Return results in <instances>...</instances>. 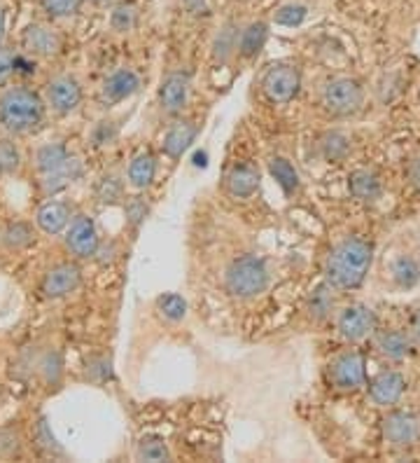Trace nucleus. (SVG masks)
<instances>
[{
	"label": "nucleus",
	"mask_w": 420,
	"mask_h": 463,
	"mask_svg": "<svg viewBox=\"0 0 420 463\" xmlns=\"http://www.w3.org/2000/svg\"><path fill=\"white\" fill-rule=\"evenodd\" d=\"M374 260V243L362 237H348L331 249L325 265V281L336 290L359 288Z\"/></svg>",
	"instance_id": "f257e3e1"
},
{
	"label": "nucleus",
	"mask_w": 420,
	"mask_h": 463,
	"mask_svg": "<svg viewBox=\"0 0 420 463\" xmlns=\"http://www.w3.org/2000/svg\"><path fill=\"white\" fill-rule=\"evenodd\" d=\"M45 106L38 91L17 85L0 94V127L10 134H28L45 119Z\"/></svg>",
	"instance_id": "f03ea898"
},
{
	"label": "nucleus",
	"mask_w": 420,
	"mask_h": 463,
	"mask_svg": "<svg viewBox=\"0 0 420 463\" xmlns=\"http://www.w3.org/2000/svg\"><path fill=\"white\" fill-rule=\"evenodd\" d=\"M269 283L271 271L266 267V260L255 253L238 255L224 271V290L231 298L255 299L269 288Z\"/></svg>",
	"instance_id": "7ed1b4c3"
},
{
	"label": "nucleus",
	"mask_w": 420,
	"mask_h": 463,
	"mask_svg": "<svg viewBox=\"0 0 420 463\" xmlns=\"http://www.w3.org/2000/svg\"><path fill=\"white\" fill-rule=\"evenodd\" d=\"M320 103L331 118H353L364 106V87L355 78H331L320 90Z\"/></svg>",
	"instance_id": "20e7f679"
},
{
	"label": "nucleus",
	"mask_w": 420,
	"mask_h": 463,
	"mask_svg": "<svg viewBox=\"0 0 420 463\" xmlns=\"http://www.w3.org/2000/svg\"><path fill=\"white\" fill-rule=\"evenodd\" d=\"M302 87V73L294 63L280 61L264 73L262 90L271 103H290L299 94Z\"/></svg>",
	"instance_id": "39448f33"
},
{
	"label": "nucleus",
	"mask_w": 420,
	"mask_h": 463,
	"mask_svg": "<svg viewBox=\"0 0 420 463\" xmlns=\"http://www.w3.org/2000/svg\"><path fill=\"white\" fill-rule=\"evenodd\" d=\"M63 243H66L68 253L79 258V260L94 258L96 250H98V243H101L94 218L87 213H75L70 225L63 232Z\"/></svg>",
	"instance_id": "423d86ee"
},
{
	"label": "nucleus",
	"mask_w": 420,
	"mask_h": 463,
	"mask_svg": "<svg viewBox=\"0 0 420 463\" xmlns=\"http://www.w3.org/2000/svg\"><path fill=\"white\" fill-rule=\"evenodd\" d=\"M82 85H79V80L75 78V75H56V78H51L50 82H47V106H50L56 115L75 113L79 108V103H82Z\"/></svg>",
	"instance_id": "0eeeda50"
},
{
	"label": "nucleus",
	"mask_w": 420,
	"mask_h": 463,
	"mask_svg": "<svg viewBox=\"0 0 420 463\" xmlns=\"http://www.w3.org/2000/svg\"><path fill=\"white\" fill-rule=\"evenodd\" d=\"M364 358L359 351L348 349L330 363V382L339 391H358L364 386Z\"/></svg>",
	"instance_id": "6e6552de"
},
{
	"label": "nucleus",
	"mask_w": 420,
	"mask_h": 463,
	"mask_svg": "<svg viewBox=\"0 0 420 463\" xmlns=\"http://www.w3.org/2000/svg\"><path fill=\"white\" fill-rule=\"evenodd\" d=\"M336 328L346 342H362L376 335V314L364 305H346L336 317Z\"/></svg>",
	"instance_id": "1a4fd4ad"
},
{
	"label": "nucleus",
	"mask_w": 420,
	"mask_h": 463,
	"mask_svg": "<svg viewBox=\"0 0 420 463\" xmlns=\"http://www.w3.org/2000/svg\"><path fill=\"white\" fill-rule=\"evenodd\" d=\"M383 438L395 449H411L420 440V419L404 410H395L383 419Z\"/></svg>",
	"instance_id": "9d476101"
},
{
	"label": "nucleus",
	"mask_w": 420,
	"mask_h": 463,
	"mask_svg": "<svg viewBox=\"0 0 420 463\" xmlns=\"http://www.w3.org/2000/svg\"><path fill=\"white\" fill-rule=\"evenodd\" d=\"M82 283V271L75 262H59V265L50 267L40 283L42 295L50 299H61L73 295Z\"/></svg>",
	"instance_id": "9b49d317"
},
{
	"label": "nucleus",
	"mask_w": 420,
	"mask_h": 463,
	"mask_svg": "<svg viewBox=\"0 0 420 463\" xmlns=\"http://www.w3.org/2000/svg\"><path fill=\"white\" fill-rule=\"evenodd\" d=\"M190 75L185 71H173L163 78L162 87H159V108L162 113H166L168 118H178L182 115V110L187 108L190 101Z\"/></svg>",
	"instance_id": "f8f14e48"
},
{
	"label": "nucleus",
	"mask_w": 420,
	"mask_h": 463,
	"mask_svg": "<svg viewBox=\"0 0 420 463\" xmlns=\"http://www.w3.org/2000/svg\"><path fill=\"white\" fill-rule=\"evenodd\" d=\"M22 47L28 57L51 59L61 52V35L47 24H31L22 33Z\"/></svg>",
	"instance_id": "ddd939ff"
},
{
	"label": "nucleus",
	"mask_w": 420,
	"mask_h": 463,
	"mask_svg": "<svg viewBox=\"0 0 420 463\" xmlns=\"http://www.w3.org/2000/svg\"><path fill=\"white\" fill-rule=\"evenodd\" d=\"M140 90V75L131 66L115 68L110 75H106L101 85V101L106 106H117L126 101Z\"/></svg>",
	"instance_id": "4468645a"
},
{
	"label": "nucleus",
	"mask_w": 420,
	"mask_h": 463,
	"mask_svg": "<svg viewBox=\"0 0 420 463\" xmlns=\"http://www.w3.org/2000/svg\"><path fill=\"white\" fill-rule=\"evenodd\" d=\"M73 206L61 199H50L35 211V225L42 234L47 237H56V234H63L66 227L73 221Z\"/></svg>",
	"instance_id": "2eb2a0df"
},
{
	"label": "nucleus",
	"mask_w": 420,
	"mask_h": 463,
	"mask_svg": "<svg viewBox=\"0 0 420 463\" xmlns=\"http://www.w3.org/2000/svg\"><path fill=\"white\" fill-rule=\"evenodd\" d=\"M196 134H199V125H196L194 119H175L173 125L166 129V134H163L162 153L171 162H178L191 147Z\"/></svg>",
	"instance_id": "dca6fc26"
},
{
	"label": "nucleus",
	"mask_w": 420,
	"mask_h": 463,
	"mask_svg": "<svg viewBox=\"0 0 420 463\" xmlns=\"http://www.w3.org/2000/svg\"><path fill=\"white\" fill-rule=\"evenodd\" d=\"M406 391V379L397 370H383L369 382V396L376 405L392 407L402 401Z\"/></svg>",
	"instance_id": "f3484780"
},
{
	"label": "nucleus",
	"mask_w": 420,
	"mask_h": 463,
	"mask_svg": "<svg viewBox=\"0 0 420 463\" xmlns=\"http://www.w3.org/2000/svg\"><path fill=\"white\" fill-rule=\"evenodd\" d=\"M259 183H262V174L255 165H234L224 178L227 193L236 199L252 197L259 190Z\"/></svg>",
	"instance_id": "a211bd4d"
},
{
	"label": "nucleus",
	"mask_w": 420,
	"mask_h": 463,
	"mask_svg": "<svg viewBox=\"0 0 420 463\" xmlns=\"http://www.w3.org/2000/svg\"><path fill=\"white\" fill-rule=\"evenodd\" d=\"M374 342L378 354L392 363L406 361L414 349V339L409 337L406 330H378Z\"/></svg>",
	"instance_id": "6ab92c4d"
},
{
	"label": "nucleus",
	"mask_w": 420,
	"mask_h": 463,
	"mask_svg": "<svg viewBox=\"0 0 420 463\" xmlns=\"http://www.w3.org/2000/svg\"><path fill=\"white\" fill-rule=\"evenodd\" d=\"M348 190L358 202L371 203L383 197V181L381 175L371 169H355L348 178Z\"/></svg>",
	"instance_id": "aec40b11"
},
{
	"label": "nucleus",
	"mask_w": 420,
	"mask_h": 463,
	"mask_svg": "<svg viewBox=\"0 0 420 463\" xmlns=\"http://www.w3.org/2000/svg\"><path fill=\"white\" fill-rule=\"evenodd\" d=\"M84 174V166L78 157H68L66 165H61L59 169H54L51 174L42 175V193L45 194H56L66 190V187L73 185L75 181H79Z\"/></svg>",
	"instance_id": "412c9836"
},
{
	"label": "nucleus",
	"mask_w": 420,
	"mask_h": 463,
	"mask_svg": "<svg viewBox=\"0 0 420 463\" xmlns=\"http://www.w3.org/2000/svg\"><path fill=\"white\" fill-rule=\"evenodd\" d=\"M154 178H157V157L150 150H143L129 162L126 181L134 190H147L154 183Z\"/></svg>",
	"instance_id": "4be33fe9"
},
{
	"label": "nucleus",
	"mask_w": 420,
	"mask_h": 463,
	"mask_svg": "<svg viewBox=\"0 0 420 463\" xmlns=\"http://www.w3.org/2000/svg\"><path fill=\"white\" fill-rule=\"evenodd\" d=\"M266 38H269V24L266 22H252L247 24L246 29H241V38H238V57L250 61L264 50L266 45Z\"/></svg>",
	"instance_id": "5701e85b"
},
{
	"label": "nucleus",
	"mask_w": 420,
	"mask_h": 463,
	"mask_svg": "<svg viewBox=\"0 0 420 463\" xmlns=\"http://www.w3.org/2000/svg\"><path fill=\"white\" fill-rule=\"evenodd\" d=\"M70 153H68V147L63 146L61 141H50V143H42L38 146L33 155V162H35V169H38L40 175L51 174L54 169H59L61 165H66Z\"/></svg>",
	"instance_id": "b1692460"
},
{
	"label": "nucleus",
	"mask_w": 420,
	"mask_h": 463,
	"mask_svg": "<svg viewBox=\"0 0 420 463\" xmlns=\"http://www.w3.org/2000/svg\"><path fill=\"white\" fill-rule=\"evenodd\" d=\"M318 147L325 162H341L353 150V141H350V136L346 131L334 129L322 134V138L318 141Z\"/></svg>",
	"instance_id": "393cba45"
},
{
	"label": "nucleus",
	"mask_w": 420,
	"mask_h": 463,
	"mask_svg": "<svg viewBox=\"0 0 420 463\" xmlns=\"http://www.w3.org/2000/svg\"><path fill=\"white\" fill-rule=\"evenodd\" d=\"M390 277L395 286L402 290L415 288L420 283V260H415L414 255H399L392 260Z\"/></svg>",
	"instance_id": "a878e982"
},
{
	"label": "nucleus",
	"mask_w": 420,
	"mask_h": 463,
	"mask_svg": "<svg viewBox=\"0 0 420 463\" xmlns=\"http://www.w3.org/2000/svg\"><path fill=\"white\" fill-rule=\"evenodd\" d=\"M238 38H241V29H238V24H234V22L224 24L213 40V61L215 63L229 61L236 52H238Z\"/></svg>",
	"instance_id": "bb28decb"
},
{
	"label": "nucleus",
	"mask_w": 420,
	"mask_h": 463,
	"mask_svg": "<svg viewBox=\"0 0 420 463\" xmlns=\"http://www.w3.org/2000/svg\"><path fill=\"white\" fill-rule=\"evenodd\" d=\"M269 171L275 181H278L280 190H283L287 197H294V194L302 190V181H299L297 169H294V166H292L285 157H278V155H275V157H271Z\"/></svg>",
	"instance_id": "cd10ccee"
},
{
	"label": "nucleus",
	"mask_w": 420,
	"mask_h": 463,
	"mask_svg": "<svg viewBox=\"0 0 420 463\" xmlns=\"http://www.w3.org/2000/svg\"><path fill=\"white\" fill-rule=\"evenodd\" d=\"M0 241H3V246H5L7 250H23L28 249L31 243H35V232L33 227L23 221L10 222V225L3 230V234H0Z\"/></svg>",
	"instance_id": "c85d7f7f"
},
{
	"label": "nucleus",
	"mask_w": 420,
	"mask_h": 463,
	"mask_svg": "<svg viewBox=\"0 0 420 463\" xmlns=\"http://www.w3.org/2000/svg\"><path fill=\"white\" fill-rule=\"evenodd\" d=\"M334 290V286H330L327 281L313 290V295L308 299V314L313 317V321H325L330 317L331 309H334V295H331Z\"/></svg>",
	"instance_id": "c756f323"
},
{
	"label": "nucleus",
	"mask_w": 420,
	"mask_h": 463,
	"mask_svg": "<svg viewBox=\"0 0 420 463\" xmlns=\"http://www.w3.org/2000/svg\"><path fill=\"white\" fill-rule=\"evenodd\" d=\"M135 458L138 461H171V449L162 438L147 435L135 445Z\"/></svg>",
	"instance_id": "7c9ffc66"
},
{
	"label": "nucleus",
	"mask_w": 420,
	"mask_h": 463,
	"mask_svg": "<svg viewBox=\"0 0 420 463\" xmlns=\"http://www.w3.org/2000/svg\"><path fill=\"white\" fill-rule=\"evenodd\" d=\"M138 26V7L135 3H119L110 14V29L115 33H129Z\"/></svg>",
	"instance_id": "2f4dec72"
},
{
	"label": "nucleus",
	"mask_w": 420,
	"mask_h": 463,
	"mask_svg": "<svg viewBox=\"0 0 420 463\" xmlns=\"http://www.w3.org/2000/svg\"><path fill=\"white\" fill-rule=\"evenodd\" d=\"M157 311L166 321L178 323L187 317V302L178 293H163L157 298Z\"/></svg>",
	"instance_id": "473e14b6"
},
{
	"label": "nucleus",
	"mask_w": 420,
	"mask_h": 463,
	"mask_svg": "<svg viewBox=\"0 0 420 463\" xmlns=\"http://www.w3.org/2000/svg\"><path fill=\"white\" fill-rule=\"evenodd\" d=\"M40 10L50 19H70L79 14L84 0H38Z\"/></svg>",
	"instance_id": "72a5a7b5"
},
{
	"label": "nucleus",
	"mask_w": 420,
	"mask_h": 463,
	"mask_svg": "<svg viewBox=\"0 0 420 463\" xmlns=\"http://www.w3.org/2000/svg\"><path fill=\"white\" fill-rule=\"evenodd\" d=\"M96 199L101 203H117L119 199L124 197V183L119 181L117 175H103L101 181L96 183V190H94Z\"/></svg>",
	"instance_id": "f704fd0d"
},
{
	"label": "nucleus",
	"mask_w": 420,
	"mask_h": 463,
	"mask_svg": "<svg viewBox=\"0 0 420 463\" xmlns=\"http://www.w3.org/2000/svg\"><path fill=\"white\" fill-rule=\"evenodd\" d=\"M22 166V153H19L17 143L10 138H0V178L12 175Z\"/></svg>",
	"instance_id": "c9c22d12"
},
{
	"label": "nucleus",
	"mask_w": 420,
	"mask_h": 463,
	"mask_svg": "<svg viewBox=\"0 0 420 463\" xmlns=\"http://www.w3.org/2000/svg\"><path fill=\"white\" fill-rule=\"evenodd\" d=\"M147 213H150V206H147V202L143 197H131L124 203L126 225H129L131 230H138V227L143 225V221L147 218Z\"/></svg>",
	"instance_id": "e433bc0d"
},
{
	"label": "nucleus",
	"mask_w": 420,
	"mask_h": 463,
	"mask_svg": "<svg viewBox=\"0 0 420 463\" xmlns=\"http://www.w3.org/2000/svg\"><path fill=\"white\" fill-rule=\"evenodd\" d=\"M308 14V7L306 5H299V3H287V5L280 7L278 12H275V24H280V26H299V24L306 19Z\"/></svg>",
	"instance_id": "4c0bfd02"
},
{
	"label": "nucleus",
	"mask_w": 420,
	"mask_h": 463,
	"mask_svg": "<svg viewBox=\"0 0 420 463\" xmlns=\"http://www.w3.org/2000/svg\"><path fill=\"white\" fill-rule=\"evenodd\" d=\"M117 131H119L117 122H112V119H101V122H98V125H96L89 134L91 146L94 147L110 146V143L117 138Z\"/></svg>",
	"instance_id": "58836bf2"
},
{
	"label": "nucleus",
	"mask_w": 420,
	"mask_h": 463,
	"mask_svg": "<svg viewBox=\"0 0 420 463\" xmlns=\"http://www.w3.org/2000/svg\"><path fill=\"white\" fill-rule=\"evenodd\" d=\"M115 258H117V243L115 241H101L98 243V250H96L94 260L98 262V265H110V262H115Z\"/></svg>",
	"instance_id": "ea45409f"
},
{
	"label": "nucleus",
	"mask_w": 420,
	"mask_h": 463,
	"mask_svg": "<svg viewBox=\"0 0 420 463\" xmlns=\"http://www.w3.org/2000/svg\"><path fill=\"white\" fill-rule=\"evenodd\" d=\"M14 59H17V54L0 47V85H5L7 80L14 75Z\"/></svg>",
	"instance_id": "a19ab883"
},
{
	"label": "nucleus",
	"mask_w": 420,
	"mask_h": 463,
	"mask_svg": "<svg viewBox=\"0 0 420 463\" xmlns=\"http://www.w3.org/2000/svg\"><path fill=\"white\" fill-rule=\"evenodd\" d=\"M406 333L414 339V345H420V309H415L409 317V326H406Z\"/></svg>",
	"instance_id": "79ce46f5"
},
{
	"label": "nucleus",
	"mask_w": 420,
	"mask_h": 463,
	"mask_svg": "<svg viewBox=\"0 0 420 463\" xmlns=\"http://www.w3.org/2000/svg\"><path fill=\"white\" fill-rule=\"evenodd\" d=\"M182 5H185V10L190 12V14H196V17H206L208 14V3L206 0H182Z\"/></svg>",
	"instance_id": "37998d69"
},
{
	"label": "nucleus",
	"mask_w": 420,
	"mask_h": 463,
	"mask_svg": "<svg viewBox=\"0 0 420 463\" xmlns=\"http://www.w3.org/2000/svg\"><path fill=\"white\" fill-rule=\"evenodd\" d=\"M409 181H411V185H414L415 190H418V193H420V155H415V157L411 159Z\"/></svg>",
	"instance_id": "c03bdc74"
},
{
	"label": "nucleus",
	"mask_w": 420,
	"mask_h": 463,
	"mask_svg": "<svg viewBox=\"0 0 420 463\" xmlns=\"http://www.w3.org/2000/svg\"><path fill=\"white\" fill-rule=\"evenodd\" d=\"M3 40H5V10L0 7V47H3Z\"/></svg>",
	"instance_id": "a18cd8bd"
},
{
	"label": "nucleus",
	"mask_w": 420,
	"mask_h": 463,
	"mask_svg": "<svg viewBox=\"0 0 420 463\" xmlns=\"http://www.w3.org/2000/svg\"><path fill=\"white\" fill-rule=\"evenodd\" d=\"M96 3H107V0H96Z\"/></svg>",
	"instance_id": "49530a36"
}]
</instances>
